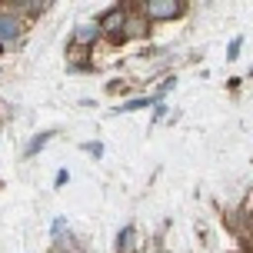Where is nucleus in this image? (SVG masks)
I'll list each match as a JSON object with an SVG mask.
<instances>
[{"label":"nucleus","instance_id":"nucleus-7","mask_svg":"<svg viewBox=\"0 0 253 253\" xmlns=\"http://www.w3.org/2000/svg\"><path fill=\"white\" fill-rule=\"evenodd\" d=\"M147 34V24L140 17H126V27H124V40H133V37H143Z\"/></svg>","mask_w":253,"mask_h":253},{"label":"nucleus","instance_id":"nucleus-1","mask_svg":"<svg viewBox=\"0 0 253 253\" xmlns=\"http://www.w3.org/2000/svg\"><path fill=\"white\" fill-rule=\"evenodd\" d=\"M140 10L147 20H177V17H183L187 3H180V0H143Z\"/></svg>","mask_w":253,"mask_h":253},{"label":"nucleus","instance_id":"nucleus-3","mask_svg":"<svg viewBox=\"0 0 253 253\" xmlns=\"http://www.w3.org/2000/svg\"><path fill=\"white\" fill-rule=\"evenodd\" d=\"M20 34H24L20 17H17L10 7H0V40H17Z\"/></svg>","mask_w":253,"mask_h":253},{"label":"nucleus","instance_id":"nucleus-10","mask_svg":"<svg viewBox=\"0 0 253 253\" xmlns=\"http://www.w3.org/2000/svg\"><path fill=\"white\" fill-rule=\"evenodd\" d=\"M84 150H87L93 160H100V157H103V143H100V140H90V143H84Z\"/></svg>","mask_w":253,"mask_h":253},{"label":"nucleus","instance_id":"nucleus-13","mask_svg":"<svg viewBox=\"0 0 253 253\" xmlns=\"http://www.w3.org/2000/svg\"><path fill=\"white\" fill-rule=\"evenodd\" d=\"M53 237H63V233H67V220H60V216H57V220H53V230H50Z\"/></svg>","mask_w":253,"mask_h":253},{"label":"nucleus","instance_id":"nucleus-11","mask_svg":"<svg viewBox=\"0 0 253 253\" xmlns=\"http://www.w3.org/2000/svg\"><path fill=\"white\" fill-rule=\"evenodd\" d=\"M240 43H243V37H233V40H230V50H227V60H230V63L240 57Z\"/></svg>","mask_w":253,"mask_h":253},{"label":"nucleus","instance_id":"nucleus-12","mask_svg":"<svg viewBox=\"0 0 253 253\" xmlns=\"http://www.w3.org/2000/svg\"><path fill=\"white\" fill-rule=\"evenodd\" d=\"M67 183H70V173H67V170H57V180H53V187L60 190V187H67Z\"/></svg>","mask_w":253,"mask_h":253},{"label":"nucleus","instance_id":"nucleus-14","mask_svg":"<svg viewBox=\"0 0 253 253\" xmlns=\"http://www.w3.org/2000/svg\"><path fill=\"white\" fill-rule=\"evenodd\" d=\"M164 114H167V107H164V103H157V110H153V120H164Z\"/></svg>","mask_w":253,"mask_h":253},{"label":"nucleus","instance_id":"nucleus-8","mask_svg":"<svg viewBox=\"0 0 253 253\" xmlns=\"http://www.w3.org/2000/svg\"><path fill=\"white\" fill-rule=\"evenodd\" d=\"M153 103H160L157 97H140V100H130L124 107H117V114H133V110H143V107H153Z\"/></svg>","mask_w":253,"mask_h":253},{"label":"nucleus","instance_id":"nucleus-4","mask_svg":"<svg viewBox=\"0 0 253 253\" xmlns=\"http://www.w3.org/2000/svg\"><path fill=\"white\" fill-rule=\"evenodd\" d=\"M103 37V30H100V20L93 24H77V30H74V43L77 47H90V43H97V40Z\"/></svg>","mask_w":253,"mask_h":253},{"label":"nucleus","instance_id":"nucleus-6","mask_svg":"<svg viewBox=\"0 0 253 253\" xmlns=\"http://www.w3.org/2000/svg\"><path fill=\"white\" fill-rule=\"evenodd\" d=\"M10 10L20 17V13H47L50 10V3H43V0H37V3H30V0H24V3H10Z\"/></svg>","mask_w":253,"mask_h":253},{"label":"nucleus","instance_id":"nucleus-5","mask_svg":"<svg viewBox=\"0 0 253 253\" xmlns=\"http://www.w3.org/2000/svg\"><path fill=\"white\" fill-rule=\"evenodd\" d=\"M53 137H57V130H43V133H37V137H34L30 143H27V157L40 153V150H43V147H47V143H50Z\"/></svg>","mask_w":253,"mask_h":253},{"label":"nucleus","instance_id":"nucleus-9","mask_svg":"<svg viewBox=\"0 0 253 253\" xmlns=\"http://www.w3.org/2000/svg\"><path fill=\"white\" fill-rule=\"evenodd\" d=\"M130 237H133V227H124V230H120V237H117V253H124V250H126Z\"/></svg>","mask_w":253,"mask_h":253},{"label":"nucleus","instance_id":"nucleus-2","mask_svg":"<svg viewBox=\"0 0 253 253\" xmlns=\"http://www.w3.org/2000/svg\"><path fill=\"white\" fill-rule=\"evenodd\" d=\"M124 27H126V10H124V7H117V10L103 13V20H100L103 37H110V40H124Z\"/></svg>","mask_w":253,"mask_h":253}]
</instances>
